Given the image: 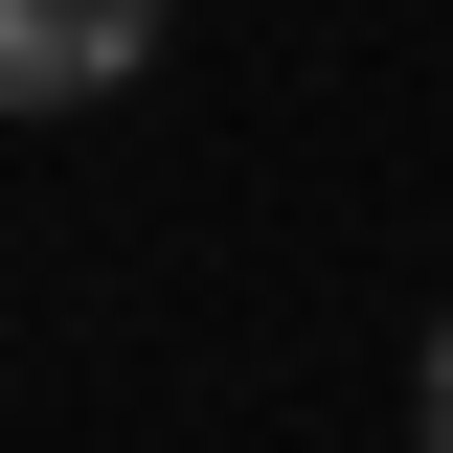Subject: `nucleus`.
Wrapping results in <instances>:
<instances>
[{
    "instance_id": "nucleus-2",
    "label": "nucleus",
    "mask_w": 453,
    "mask_h": 453,
    "mask_svg": "<svg viewBox=\"0 0 453 453\" xmlns=\"http://www.w3.org/2000/svg\"><path fill=\"white\" fill-rule=\"evenodd\" d=\"M408 431H431V453H453V318H431V363H408Z\"/></svg>"
},
{
    "instance_id": "nucleus-1",
    "label": "nucleus",
    "mask_w": 453,
    "mask_h": 453,
    "mask_svg": "<svg viewBox=\"0 0 453 453\" xmlns=\"http://www.w3.org/2000/svg\"><path fill=\"white\" fill-rule=\"evenodd\" d=\"M181 0H0V113H113Z\"/></svg>"
}]
</instances>
